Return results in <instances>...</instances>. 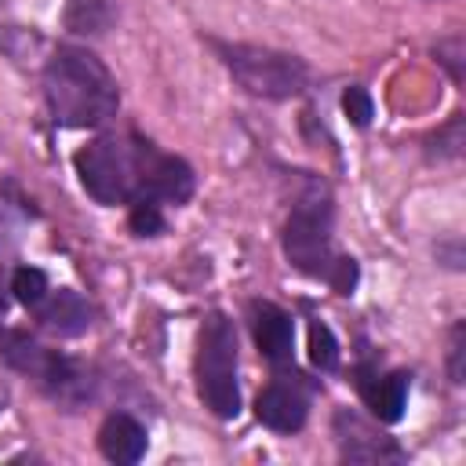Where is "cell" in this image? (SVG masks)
Wrapping results in <instances>:
<instances>
[{"label":"cell","instance_id":"obj_5","mask_svg":"<svg viewBox=\"0 0 466 466\" xmlns=\"http://www.w3.org/2000/svg\"><path fill=\"white\" fill-rule=\"evenodd\" d=\"M197 393L204 408L218 419L240 415V382H237V331L233 320L211 313L200 324L197 342Z\"/></svg>","mask_w":466,"mask_h":466},{"label":"cell","instance_id":"obj_12","mask_svg":"<svg viewBox=\"0 0 466 466\" xmlns=\"http://www.w3.org/2000/svg\"><path fill=\"white\" fill-rule=\"evenodd\" d=\"M98 448L109 462H138L146 455V426L127 411H113L98 426Z\"/></svg>","mask_w":466,"mask_h":466},{"label":"cell","instance_id":"obj_15","mask_svg":"<svg viewBox=\"0 0 466 466\" xmlns=\"http://www.w3.org/2000/svg\"><path fill=\"white\" fill-rule=\"evenodd\" d=\"M11 291L18 295L22 306L33 309V306L47 295V277H44V269H36V266H18L15 277H11Z\"/></svg>","mask_w":466,"mask_h":466},{"label":"cell","instance_id":"obj_17","mask_svg":"<svg viewBox=\"0 0 466 466\" xmlns=\"http://www.w3.org/2000/svg\"><path fill=\"white\" fill-rule=\"evenodd\" d=\"M342 109H346V116L357 124V127H368V120H371V95L364 91V87H346V95H342Z\"/></svg>","mask_w":466,"mask_h":466},{"label":"cell","instance_id":"obj_8","mask_svg":"<svg viewBox=\"0 0 466 466\" xmlns=\"http://www.w3.org/2000/svg\"><path fill=\"white\" fill-rule=\"evenodd\" d=\"M335 441H339V455L342 459H350V462H400L404 459V451L390 441V437H382V433H375L360 415H353V411H335Z\"/></svg>","mask_w":466,"mask_h":466},{"label":"cell","instance_id":"obj_9","mask_svg":"<svg viewBox=\"0 0 466 466\" xmlns=\"http://www.w3.org/2000/svg\"><path fill=\"white\" fill-rule=\"evenodd\" d=\"M251 335H255L258 353L273 368H284L291 360L295 324H291V313H284L280 306H273V302H251Z\"/></svg>","mask_w":466,"mask_h":466},{"label":"cell","instance_id":"obj_1","mask_svg":"<svg viewBox=\"0 0 466 466\" xmlns=\"http://www.w3.org/2000/svg\"><path fill=\"white\" fill-rule=\"evenodd\" d=\"M73 164L87 197L106 208H131L138 200L186 204L193 197V167L135 131L87 142L73 157Z\"/></svg>","mask_w":466,"mask_h":466},{"label":"cell","instance_id":"obj_6","mask_svg":"<svg viewBox=\"0 0 466 466\" xmlns=\"http://www.w3.org/2000/svg\"><path fill=\"white\" fill-rule=\"evenodd\" d=\"M215 51L222 55L233 80L244 91L262 95V98H291L309 80L306 62L288 51H273L258 44H218V40H215Z\"/></svg>","mask_w":466,"mask_h":466},{"label":"cell","instance_id":"obj_7","mask_svg":"<svg viewBox=\"0 0 466 466\" xmlns=\"http://www.w3.org/2000/svg\"><path fill=\"white\" fill-rule=\"evenodd\" d=\"M309 415V390L302 375H277L255 397V419L277 433H295L306 426Z\"/></svg>","mask_w":466,"mask_h":466},{"label":"cell","instance_id":"obj_13","mask_svg":"<svg viewBox=\"0 0 466 466\" xmlns=\"http://www.w3.org/2000/svg\"><path fill=\"white\" fill-rule=\"evenodd\" d=\"M109 18L113 11L106 0H69V11H66V25L73 33H102Z\"/></svg>","mask_w":466,"mask_h":466},{"label":"cell","instance_id":"obj_10","mask_svg":"<svg viewBox=\"0 0 466 466\" xmlns=\"http://www.w3.org/2000/svg\"><path fill=\"white\" fill-rule=\"evenodd\" d=\"M408 386H411L408 371H386V375L371 368L357 371V390L379 422H400L404 404H408Z\"/></svg>","mask_w":466,"mask_h":466},{"label":"cell","instance_id":"obj_18","mask_svg":"<svg viewBox=\"0 0 466 466\" xmlns=\"http://www.w3.org/2000/svg\"><path fill=\"white\" fill-rule=\"evenodd\" d=\"M451 382H462V324L451 331Z\"/></svg>","mask_w":466,"mask_h":466},{"label":"cell","instance_id":"obj_19","mask_svg":"<svg viewBox=\"0 0 466 466\" xmlns=\"http://www.w3.org/2000/svg\"><path fill=\"white\" fill-rule=\"evenodd\" d=\"M7 397H11V390H7V379H4V371H0V411L7 408Z\"/></svg>","mask_w":466,"mask_h":466},{"label":"cell","instance_id":"obj_4","mask_svg":"<svg viewBox=\"0 0 466 466\" xmlns=\"http://www.w3.org/2000/svg\"><path fill=\"white\" fill-rule=\"evenodd\" d=\"M0 360L22 375H29L55 404L62 408H80L95 397V375L87 364L58 353V350H47L44 342H36L33 335L25 331H0Z\"/></svg>","mask_w":466,"mask_h":466},{"label":"cell","instance_id":"obj_16","mask_svg":"<svg viewBox=\"0 0 466 466\" xmlns=\"http://www.w3.org/2000/svg\"><path fill=\"white\" fill-rule=\"evenodd\" d=\"M131 229H135L138 237H157V233H164L160 204H153V200H138V204H131Z\"/></svg>","mask_w":466,"mask_h":466},{"label":"cell","instance_id":"obj_3","mask_svg":"<svg viewBox=\"0 0 466 466\" xmlns=\"http://www.w3.org/2000/svg\"><path fill=\"white\" fill-rule=\"evenodd\" d=\"M284 255L299 273L331 284L339 295L357 288V262L331 248V200L320 186H309L295 200L284 222Z\"/></svg>","mask_w":466,"mask_h":466},{"label":"cell","instance_id":"obj_2","mask_svg":"<svg viewBox=\"0 0 466 466\" xmlns=\"http://www.w3.org/2000/svg\"><path fill=\"white\" fill-rule=\"evenodd\" d=\"M44 98L51 120L62 127H98L120 109V91L109 66L76 44H62L47 58Z\"/></svg>","mask_w":466,"mask_h":466},{"label":"cell","instance_id":"obj_20","mask_svg":"<svg viewBox=\"0 0 466 466\" xmlns=\"http://www.w3.org/2000/svg\"><path fill=\"white\" fill-rule=\"evenodd\" d=\"M0 317H4V299H0Z\"/></svg>","mask_w":466,"mask_h":466},{"label":"cell","instance_id":"obj_14","mask_svg":"<svg viewBox=\"0 0 466 466\" xmlns=\"http://www.w3.org/2000/svg\"><path fill=\"white\" fill-rule=\"evenodd\" d=\"M309 360L320 371H335L339 368V342H335V335H331V328L324 320L309 324Z\"/></svg>","mask_w":466,"mask_h":466},{"label":"cell","instance_id":"obj_11","mask_svg":"<svg viewBox=\"0 0 466 466\" xmlns=\"http://www.w3.org/2000/svg\"><path fill=\"white\" fill-rule=\"evenodd\" d=\"M36 309V320H40V328H47L51 335H62V339H73V335H84L87 328H91V306L76 295V291H69V288H47V295L33 306Z\"/></svg>","mask_w":466,"mask_h":466}]
</instances>
